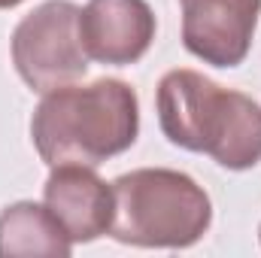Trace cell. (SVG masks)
<instances>
[{
	"label": "cell",
	"instance_id": "obj_1",
	"mask_svg": "<svg viewBox=\"0 0 261 258\" xmlns=\"http://www.w3.org/2000/svg\"><path fill=\"white\" fill-rule=\"evenodd\" d=\"M140 104L128 82L97 79L91 85H61L46 91L31 119V137L49 167H97L134 146Z\"/></svg>",
	"mask_w": 261,
	"mask_h": 258
},
{
	"label": "cell",
	"instance_id": "obj_2",
	"mask_svg": "<svg viewBox=\"0 0 261 258\" xmlns=\"http://www.w3.org/2000/svg\"><path fill=\"white\" fill-rule=\"evenodd\" d=\"M158 125L173 146L203 152L228 170L261 161V107L197 70H170L158 82Z\"/></svg>",
	"mask_w": 261,
	"mask_h": 258
},
{
	"label": "cell",
	"instance_id": "obj_3",
	"mask_svg": "<svg viewBox=\"0 0 261 258\" xmlns=\"http://www.w3.org/2000/svg\"><path fill=\"white\" fill-rule=\"evenodd\" d=\"M116 213L110 234L119 243L146 249L195 246L213 222L210 194L189 173L143 167L113 183Z\"/></svg>",
	"mask_w": 261,
	"mask_h": 258
},
{
	"label": "cell",
	"instance_id": "obj_4",
	"mask_svg": "<svg viewBox=\"0 0 261 258\" xmlns=\"http://www.w3.org/2000/svg\"><path fill=\"white\" fill-rule=\"evenodd\" d=\"M79 12L70 0H46L12 31V64L34 91L46 94L85 76L88 52L79 34Z\"/></svg>",
	"mask_w": 261,
	"mask_h": 258
},
{
	"label": "cell",
	"instance_id": "obj_5",
	"mask_svg": "<svg viewBox=\"0 0 261 258\" xmlns=\"http://www.w3.org/2000/svg\"><path fill=\"white\" fill-rule=\"evenodd\" d=\"M182 43L213 67H237L249 55L261 0H179Z\"/></svg>",
	"mask_w": 261,
	"mask_h": 258
},
{
	"label": "cell",
	"instance_id": "obj_6",
	"mask_svg": "<svg viewBox=\"0 0 261 258\" xmlns=\"http://www.w3.org/2000/svg\"><path fill=\"white\" fill-rule=\"evenodd\" d=\"M79 34L91 61L128 67L155 40V12L146 0H88L79 12Z\"/></svg>",
	"mask_w": 261,
	"mask_h": 258
},
{
	"label": "cell",
	"instance_id": "obj_7",
	"mask_svg": "<svg viewBox=\"0 0 261 258\" xmlns=\"http://www.w3.org/2000/svg\"><path fill=\"white\" fill-rule=\"evenodd\" d=\"M43 200L73 243H91L100 234H110L116 213L113 186H107L91 167L85 164L52 167L43 186Z\"/></svg>",
	"mask_w": 261,
	"mask_h": 258
},
{
	"label": "cell",
	"instance_id": "obj_8",
	"mask_svg": "<svg viewBox=\"0 0 261 258\" xmlns=\"http://www.w3.org/2000/svg\"><path fill=\"white\" fill-rule=\"evenodd\" d=\"M73 252V240L67 237L61 222L43 203L18 200L0 213V258L18 255H49L67 258Z\"/></svg>",
	"mask_w": 261,
	"mask_h": 258
},
{
	"label": "cell",
	"instance_id": "obj_9",
	"mask_svg": "<svg viewBox=\"0 0 261 258\" xmlns=\"http://www.w3.org/2000/svg\"><path fill=\"white\" fill-rule=\"evenodd\" d=\"M21 0H0V9H12V6H18Z\"/></svg>",
	"mask_w": 261,
	"mask_h": 258
},
{
	"label": "cell",
	"instance_id": "obj_10",
	"mask_svg": "<svg viewBox=\"0 0 261 258\" xmlns=\"http://www.w3.org/2000/svg\"><path fill=\"white\" fill-rule=\"evenodd\" d=\"M258 237H261V231H258Z\"/></svg>",
	"mask_w": 261,
	"mask_h": 258
}]
</instances>
